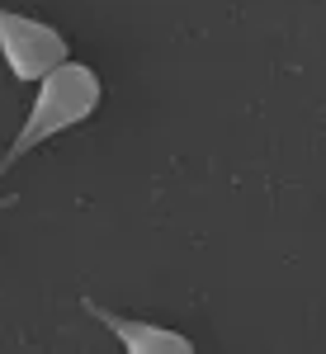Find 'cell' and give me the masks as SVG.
Listing matches in <instances>:
<instances>
[{
	"instance_id": "7a4b0ae2",
	"label": "cell",
	"mask_w": 326,
	"mask_h": 354,
	"mask_svg": "<svg viewBox=\"0 0 326 354\" xmlns=\"http://www.w3.org/2000/svg\"><path fill=\"white\" fill-rule=\"evenodd\" d=\"M66 38L53 24L33 19V15H15L0 10V62L15 81H43L53 66L66 62Z\"/></svg>"
},
{
	"instance_id": "6da1fadb",
	"label": "cell",
	"mask_w": 326,
	"mask_h": 354,
	"mask_svg": "<svg viewBox=\"0 0 326 354\" xmlns=\"http://www.w3.org/2000/svg\"><path fill=\"white\" fill-rule=\"evenodd\" d=\"M100 100H105V85H100V76H95L85 62H71V57H66L62 66H53V71L38 81V100H33V109H28L24 128L15 133L10 151L0 156V175L15 170L28 151H38L48 137L66 133V128H81L85 118H95Z\"/></svg>"
},
{
	"instance_id": "277c9868",
	"label": "cell",
	"mask_w": 326,
	"mask_h": 354,
	"mask_svg": "<svg viewBox=\"0 0 326 354\" xmlns=\"http://www.w3.org/2000/svg\"><path fill=\"white\" fill-rule=\"evenodd\" d=\"M19 203V194H0V208H15Z\"/></svg>"
},
{
	"instance_id": "3957f363",
	"label": "cell",
	"mask_w": 326,
	"mask_h": 354,
	"mask_svg": "<svg viewBox=\"0 0 326 354\" xmlns=\"http://www.w3.org/2000/svg\"><path fill=\"white\" fill-rule=\"evenodd\" d=\"M81 307L100 326L114 330V340H123L128 354H194V340L180 335V330H170V326H152V322H137V317H118V312H109L105 302H95V298H81Z\"/></svg>"
}]
</instances>
